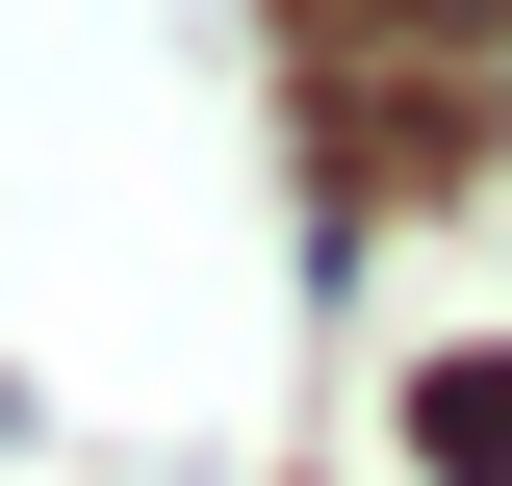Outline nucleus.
I'll return each mask as SVG.
<instances>
[{"mask_svg": "<svg viewBox=\"0 0 512 486\" xmlns=\"http://www.w3.org/2000/svg\"><path fill=\"white\" fill-rule=\"evenodd\" d=\"M410 435H436L461 486H512V359H461V384H436V410H410Z\"/></svg>", "mask_w": 512, "mask_h": 486, "instance_id": "nucleus-1", "label": "nucleus"}]
</instances>
